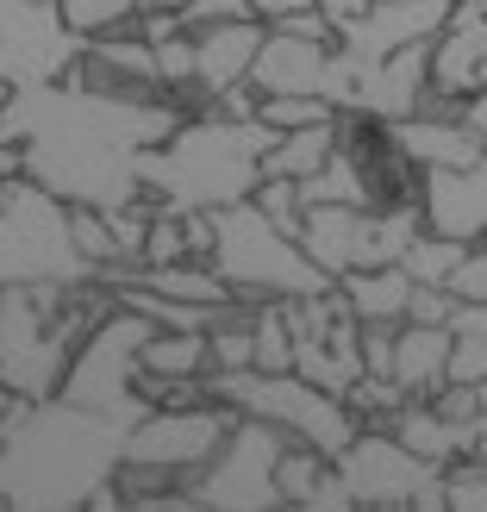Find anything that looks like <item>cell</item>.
<instances>
[{
  "label": "cell",
  "mask_w": 487,
  "mask_h": 512,
  "mask_svg": "<svg viewBox=\"0 0 487 512\" xmlns=\"http://www.w3.org/2000/svg\"><path fill=\"white\" fill-rule=\"evenodd\" d=\"M300 200H306V207H381L369 169L356 163L344 144L325 157V169H313V175L300 182Z\"/></svg>",
  "instance_id": "obj_19"
},
{
  "label": "cell",
  "mask_w": 487,
  "mask_h": 512,
  "mask_svg": "<svg viewBox=\"0 0 487 512\" xmlns=\"http://www.w3.org/2000/svg\"><path fill=\"white\" fill-rule=\"evenodd\" d=\"M338 150V119L325 125H294V132H275L263 144V175H288V182H306L313 169H325V157Z\"/></svg>",
  "instance_id": "obj_18"
},
{
  "label": "cell",
  "mask_w": 487,
  "mask_h": 512,
  "mask_svg": "<svg viewBox=\"0 0 487 512\" xmlns=\"http://www.w3.org/2000/svg\"><path fill=\"white\" fill-rule=\"evenodd\" d=\"M144 331H150V319L113 300L107 313L88 325V338L75 344L57 394L75 400V406H88V413H107L119 425L144 419L150 413L144 394H138V344H144Z\"/></svg>",
  "instance_id": "obj_4"
},
{
  "label": "cell",
  "mask_w": 487,
  "mask_h": 512,
  "mask_svg": "<svg viewBox=\"0 0 487 512\" xmlns=\"http://www.w3.org/2000/svg\"><path fill=\"white\" fill-rule=\"evenodd\" d=\"M188 32H194V88L213 100L219 88L250 82V63H256V50H263V32H269V25L244 13V19L188 25Z\"/></svg>",
  "instance_id": "obj_12"
},
{
  "label": "cell",
  "mask_w": 487,
  "mask_h": 512,
  "mask_svg": "<svg viewBox=\"0 0 487 512\" xmlns=\"http://www.w3.org/2000/svg\"><path fill=\"white\" fill-rule=\"evenodd\" d=\"M338 294L356 319H406V294H413V281H406L400 263H381V269H350L338 275Z\"/></svg>",
  "instance_id": "obj_20"
},
{
  "label": "cell",
  "mask_w": 487,
  "mask_h": 512,
  "mask_svg": "<svg viewBox=\"0 0 487 512\" xmlns=\"http://www.w3.org/2000/svg\"><path fill=\"white\" fill-rule=\"evenodd\" d=\"M256 119L269 125V132H294V125H325L338 119L325 94H256Z\"/></svg>",
  "instance_id": "obj_28"
},
{
  "label": "cell",
  "mask_w": 487,
  "mask_h": 512,
  "mask_svg": "<svg viewBox=\"0 0 487 512\" xmlns=\"http://www.w3.org/2000/svg\"><path fill=\"white\" fill-rule=\"evenodd\" d=\"M7 100H13V82H7V75H0V107H7Z\"/></svg>",
  "instance_id": "obj_37"
},
{
  "label": "cell",
  "mask_w": 487,
  "mask_h": 512,
  "mask_svg": "<svg viewBox=\"0 0 487 512\" xmlns=\"http://www.w3.org/2000/svg\"><path fill=\"white\" fill-rule=\"evenodd\" d=\"M388 144H394L419 175H425V169H456V163H469V157H481V150H487L463 119H425V113L388 119Z\"/></svg>",
  "instance_id": "obj_15"
},
{
  "label": "cell",
  "mask_w": 487,
  "mask_h": 512,
  "mask_svg": "<svg viewBox=\"0 0 487 512\" xmlns=\"http://www.w3.org/2000/svg\"><path fill=\"white\" fill-rule=\"evenodd\" d=\"M256 213H263L269 225H281L288 238H300V219H306V200H300V182H288V175H256Z\"/></svg>",
  "instance_id": "obj_29"
},
{
  "label": "cell",
  "mask_w": 487,
  "mask_h": 512,
  "mask_svg": "<svg viewBox=\"0 0 487 512\" xmlns=\"http://www.w3.org/2000/svg\"><path fill=\"white\" fill-rule=\"evenodd\" d=\"M356 506H413L444 512V463L413 456L388 425H356V438L331 456Z\"/></svg>",
  "instance_id": "obj_6"
},
{
  "label": "cell",
  "mask_w": 487,
  "mask_h": 512,
  "mask_svg": "<svg viewBox=\"0 0 487 512\" xmlns=\"http://www.w3.org/2000/svg\"><path fill=\"white\" fill-rule=\"evenodd\" d=\"M319 0H250V13L263 19V25H281V19H294V13H313Z\"/></svg>",
  "instance_id": "obj_35"
},
{
  "label": "cell",
  "mask_w": 487,
  "mask_h": 512,
  "mask_svg": "<svg viewBox=\"0 0 487 512\" xmlns=\"http://www.w3.org/2000/svg\"><path fill=\"white\" fill-rule=\"evenodd\" d=\"M331 469V456L325 450H313V444H281V456H275V488H281V506H300L306 494H313V481Z\"/></svg>",
  "instance_id": "obj_27"
},
{
  "label": "cell",
  "mask_w": 487,
  "mask_h": 512,
  "mask_svg": "<svg viewBox=\"0 0 487 512\" xmlns=\"http://www.w3.org/2000/svg\"><path fill=\"white\" fill-rule=\"evenodd\" d=\"M356 331H363V319L344 313L338 325L325 331V338H300L294 344V369L306 381H319L325 394H350L356 375H363V350H356Z\"/></svg>",
  "instance_id": "obj_17"
},
{
  "label": "cell",
  "mask_w": 487,
  "mask_h": 512,
  "mask_svg": "<svg viewBox=\"0 0 487 512\" xmlns=\"http://www.w3.org/2000/svg\"><path fill=\"white\" fill-rule=\"evenodd\" d=\"M469 7H481V13H487V0H469Z\"/></svg>",
  "instance_id": "obj_39"
},
{
  "label": "cell",
  "mask_w": 487,
  "mask_h": 512,
  "mask_svg": "<svg viewBox=\"0 0 487 512\" xmlns=\"http://www.w3.org/2000/svg\"><path fill=\"white\" fill-rule=\"evenodd\" d=\"M207 394L225 400L238 419H263L281 438L313 444L325 456H338L356 438V413L344 406V394H325L300 369H213Z\"/></svg>",
  "instance_id": "obj_3"
},
{
  "label": "cell",
  "mask_w": 487,
  "mask_h": 512,
  "mask_svg": "<svg viewBox=\"0 0 487 512\" xmlns=\"http://www.w3.org/2000/svg\"><path fill=\"white\" fill-rule=\"evenodd\" d=\"M306 512H356V500H350V488H344V475H338V463H331L319 481H313V494L300 500Z\"/></svg>",
  "instance_id": "obj_33"
},
{
  "label": "cell",
  "mask_w": 487,
  "mask_h": 512,
  "mask_svg": "<svg viewBox=\"0 0 487 512\" xmlns=\"http://www.w3.org/2000/svg\"><path fill=\"white\" fill-rule=\"evenodd\" d=\"M419 225L444 232V238H463V244L487 238V150L456 169L419 175Z\"/></svg>",
  "instance_id": "obj_10"
},
{
  "label": "cell",
  "mask_w": 487,
  "mask_h": 512,
  "mask_svg": "<svg viewBox=\"0 0 487 512\" xmlns=\"http://www.w3.org/2000/svg\"><path fill=\"white\" fill-rule=\"evenodd\" d=\"M463 250H469L463 238H444V232H425V225H419L413 244L400 250V269H406V281H438V288H444L450 269L463 263Z\"/></svg>",
  "instance_id": "obj_24"
},
{
  "label": "cell",
  "mask_w": 487,
  "mask_h": 512,
  "mask_svg": "<svg viewBox=\"0 0 487 512\" xmlns=\"http://www.w3.org/2000/svg\"><path fill=\"white\" fill-rule=\"evenodd\" d=\"M250 338H256L250 369H294V331H288L281 300H250Z\"/></svg>",
  "instance_id": "obj_25"
},
{
  "label": "cell",
  "mask_w": 487,
  "mask_h": 512,
  "mask_svg": "<svg viewBox=\"0 0 487 512\" xmlns=\"http://www.w3.org/2000/svg\"><path fill=\"white\" fill-rule=\"evenodd\" d=\"M425 82H431V44H406V50H394V57L356 69V107L350 113H369L381 125L406 119V113L419 107Z\"/></svg>",
  "instance_id": "obj_13"
},
{
  "label": "cell",
  "mask_w": 487,
  "mask_h": 512,
  "mask_svg": "<svg viewBox=\"0 0 487 512\" xmlns=\"http://www.w3.org/2000/svg\"><path fill=\"white\" fill-rule=\"evenodd\" d=\"M444 506L450 512H487V456H450L444 463Z\"/></svg>",
  "instance_id": "obj_30"
},
{
  "label": "cell",
  "mask_w": 487,
  "mask_h": 512,
  "mask_svg": "<svg viewBox=\"0 0 487 512\" xmlns=\"http://www.w3.org/2000/svg\"><path fill=\"white\" fill-rule=\"evenodd\" d=\"M450 381V325H413L400 319L394 338V388L406 400H431Z\"/></svg>",
  "instance_id": "obj_16"
},
{
  "label": "cell",
  "mask_w": 487,
  "mask_h": 512,
  "mask_svg": "<svg viewBox=\"0 0 487 512\" xmlns=\"http://www.w3.org/2000/svg\"><path fill=\"white\" fill-rule=\"evenodd\" d=\"M57 13L75 38H107L138 25V0H57Z\"/></svg>",
  "instance_id": "obj_26"
},
{
  "label": "cell",
  "mask_w": 487,
  "mask_h": 512,
  "mask_svg": "<svg viewBox=\"0 0 487 512\" xmlns=\"http://www.w3.org/2000/svg\"><path fill=\"white\" fill-rule=\"evenodd\" d=\"M463 125H469V132L487 144V88H475V94L463 100Z\"/></svg>",
  "instance_id": "obj_36"
},
{
  "label": "cell",
  "mask_w": 487,
  "mask_h": 512,
  "mask_svg": "<svg viewBox=\"0 0 487 512\" xmlns=\"http://www.w3.org/2000/svg\"><path fill=\"white\" fill-rule=\"evenodd\" d=\"M232 406L225 400H194V406H150L144 419L125 425V450L119 456H138V463H157V469H175L188 475L200 469L207 456L219 450V438L232 431Z\"/></svg>",
  "instance_id": "obj_8"
},
{
  "label": "cell",
  "mask_w": 487,
  "mask_h": 512,
  "mask_svg": "<svg viewBox=\"0 0 487 512\" xmlns=\"http://www.w3.org/2000/svg\"><path fill=\"white\" fill-rule=\"evenodd\" d=\"M275 132L263 119H219V113H188L175 132L157 144V150H144L138 157V182L144 194L157 200V207H175V213H188V207H232V200H244L256 188V163H263V144Z\"/></svg>",
  "instance_id": "obj_1"
},
{
  "label": "cell",
  "mask_w": 487,
  "mask_h": 512,
  "mask_svg": "<svg viewBox=\"0 0 487 512\" xmlns=\"http://www.w3.org/2000/svg\"><path fill=\"white\" fill-rule=\"evenodd\" d=\"M456 0H369L356 19L338 25V50H350L356 63H381L406 44H431V32L450 19Z\"/></svg>",
  "instance_id": "obj_9"
},
{
  "label": "cell",
  "mask_w": 487,
  "mask_h": 512,
  "mask_svg": "<svg viewBox=\"0 0 487 512\" xmlns=\"http://www.w3.org/2000/svg\"><path fill=\"white\" fill-rule=\"evenodd\" d=\"M250 13V0H188V7H182V19L188 25H207V19H244ZM256 19V13H250Z\"/></svg>",
  "instance_id": "obj_34"
},
{
  "label": "cell",
  "mask_w": 487,
  "mask_h": 512,
  "mask_svg": "<svg viewBox=\"0 0 487 512\" xmlns=\"http://www.w3.org/2000/svg\"><path fill=\"white\" fill-rule=\"evenodd\" d=\"M444 288H450L456 306H463V300H487V244H469V250H463V263L450 269Z\"/></svg>",
  "instance_id": "obj_31"
},
{
  "label": "cell",
  "mask_w": 487,
  "mask_h": 512,
  "mask_svg": "<svg viewBox=\"0 0 487 512\" xmlns=\"http://www.w3.org/2000/svg\"><path fill=\"white\" fill-rule=\"evenodd\" d=\"M281 444H288V438H281L275 425L232 419V431L219 438V450L200 469L182 475L194 506H213V512H269V506H281V488H275Z\"/></svg>",
  "instance_id": "obj_7"
},
{
  "label": "cell",
  "mask_w": 487,
  "mask_h": 512,
  "mask_svg": "<svg viewBox=\"0 0 487 512\" xmlns=\"http://www.w3.org/2000/svg\"><path fill=\"white\" fill-rule=\"evenodd\" d=\"M475 88H487V63H481V82H475Z\"/></svg>",
  "instance_id": "obj_38"
},
{
  "label": "cell",
  "mask_w": 487,
  "mask_h": 512,
  "mask_svg": "<svg viewBox=\"0 0 487 512\" xmlns=\"http://www.w3.org/2000/svg\"><path fill=\"white\" fill-rule=\"evenodd\" d=\"M450 313H456L450 288H438V281H413V294H406V319H413V325H450Z\"/></svg>",
  "instance_id": "obj_32"
},
{
  "label": "cell",
  "mask_w": 487,
  "mask_h": 512,
  "mask_svg": "<svg viewBox=\"0 0 487 512\" xmlns=\"http://www.w3.org/2000/svg\"><path fill=\"white\" fill-rule=\"evenodd\" d=\"M207 263L219 269V281L232 288V300H294V294H319L331 288V275L300 250V238H288L281 225H269L256 213V200H232L213 213V250Z\"/></svg>",
  "instance_id": "obj_2"
},
{
  "label": "cell",
  "mask_w": 487,
  "mask_h": 512,
  "mask_svg": "<svg viewBox=\"0 0 487 512\" xmlns=\"http://www.w3.org/2000/svg\"><path fill=\"white\" fill-rule=\"evenodd\" d=\"M419 232V200H381V207H306L300 250L338 281L350 269L400 263V250Z\"/></svg>",
  "instance_id": "obj_5"
},
{
  "label": "cell",
  "mask_w": 487,
  "mask_h": 512,
  "mask_svg": "<svg viewBox=\"0 0 487 512\" xmlns=\"http://www.w3.org/2000/svg\"><path fill=\"white\" fill-rule=\"evenodd\" d=\"M69 244H75V256H82L94 275L125 263V256H119V232H113V207H69Z\"/></svg>",
  "instance_id": "obj_23"
},
{
  "label": "cell",
  "mask_w": 487,
  "mask_h": 512,
  "mask_svg": "<svg viewBox=\"0 0 487 512\" xmlns=\"http://www.w3.org/2000/svg\"><path fill=\"white\" fill-rule=\"evenodd\" d=\"M487 375V300H463L450 313V381Z\"/></svg>",
  "instance_id": "obj_22"
},
{
  "label": "cell",
  "mask_w": 487,
  "mask_h": 512,
  "mask_svg": "<svg viewBox=\"0 0 487 512\" xmlns=\"http://www.w3.org/2000/svg\"><path fill=\"white\" fill-rule=\"evenodd\" d=\"M481 63H487V13L469 7V0H456L450 19L431 32V88H444V94H475Z\"/></svg>",
  "instance_id": "obj_14"
},
{
  "label": "cell",
  "mask_w": 487,
  "mask_h": 512,
  "mask_svg": "<svg viewBox=\"0 0 487 512\" xmlns=\"http://www.w3.org/2000/svg\"><path fill=\"white\" fill-rule=\"evenodd\" d=\"M338 75V38H306L288 25H269L263 50L250 63V88L256 94H325Z\"/></svg>",
  "instance_id": "obj_11"
},
{
  "label": "cell",
  "mask_w": 487,
  "mask_h": 512,
  "mask_svg": "<svg viewBox=\"0 0 487 512\" xmlns=\"http://www.w3.org/2000/svg\"><path fill=\"white\" fill-rule=\"evenodd\" d=\"M381 425H388L413 456H425V463H450V456H456V425L431 400H400Z\"/></svg>",
  "instance_id": "obj_21"
}]
</instances>
